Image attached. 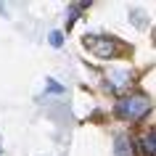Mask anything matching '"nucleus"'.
Here are the masks:
<instances>
[{"instance_id": "3", "label": "nucleus", "mask_w": 156, "mask_h": 156, "mask_svg": "<svg viewBox=\"0 0 156 156\" xmlns=\"http://www.w3.org/2000/svg\"><path fill=\"white\" fill-rule=\"evenodd\" d=\"M106 82L111 85L114 93H124V87L130 85V72H124V69H111V72H106Z\"/></svg>"}, {"instance_id": "7", "label": "nucleus", "mask_w": 156, "mask_h": 156, "mask_svg": "<svg viewBox=\"0 0 156 156\" xmlns=\"http://www.w3.org/2000/svg\"><path fill=\"white\" fill-rule=\"evenodd\" d=\"M48 87H50V93H64V90H61V87H58L56 82H53V80H50V82H48Z\"/></svg>"}, {"instance_id": "5", "label": "nucleus", "mask_w": 156, "mask_h": 156, "mask_svg": "<svg viewBox=\"0 0 156 156\" xmlns=\"http://www.w3.org/2000/svg\"><path fill=\"white\" fill-rule=\"evenodd\" d=\"M154 151H156V138H154V132H146L143 135V154L154 156Z\"/></svg>"}, {"instance_id": "4", "label": "nucleus", "mask_w": 156, "mask_h": 156, "mask_svg": "<svg viewBox=\"0 0 156 156\" xmlns=\"http://www.w3.org/2000/svg\"><path fill=\"white\" fill-rule=\"evenodd\" d=\"M114 148H116V156H132V148H130L127 135H116L114 138Z\"/></svg>"}, {"instance_id": "6", "label": "nucleus", "mask_w": 156, "mask_h": 156, "mask_svg": "<svg viewBox=\"0 0 156 156\" xmlns=\"http://www.w3.org/2000/svg\"><path fill=\"white\" fill-rule=\"evenodd\" d=\"M50 45H53V48H61V45H64V34L61 32H50Z\"/></svg>"}, {"instance_id": "1", "label": "nucleus", "mask_w": 156, "mask_h": 156, "mask_svg": "<svg viewBox=\"0 0 156 156\" xmlns=\"http://www.w3.org/2000/svg\"><path fill=\"white\" fill-rule=\"evenodd\" d=\"M85 45H87V50H90L93 56L98 58H114L122 53V42L114 40V37H103V34H90V37H85Z\"/></svg>"}, {"instance_id": "2", "label": "nucleus", "mask_w": 156, "mask_h": 156, "mask_svg": "<svg viewBox=\"0 0 156 156\" xmlns=\"http://www.w3.org/2000/svg\"><path fill=\"white\" fill-rule=\"evenodd\" d=\"M148 108H151L148 95H143V93H132V95H127V98L116 106V114H119V116H130V119H140V116L148 114Z\"/></svg>"}]
</instances>
